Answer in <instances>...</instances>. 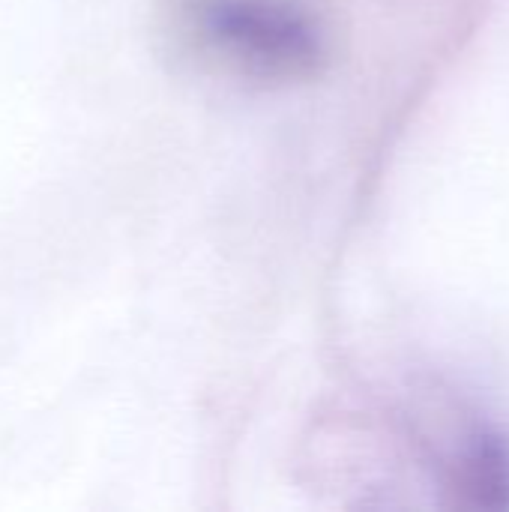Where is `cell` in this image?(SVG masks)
<instances>
[{
  "mask_svg": "<svg viewBox=\"0 0 509 512\" xmlns=\"http://www.w3.org/2000/svg\"><path fill=\"white\" fill-rule=\"evenodd\" d=\"M195 36L225 63L261 78L312 75L324 33L297 0H189Z\"/></svg>",
  "mask_w": 509,
  "mask_h": 512,
  "instance_id": "cell-1",
  "label": "cell"
}]
</instances>
